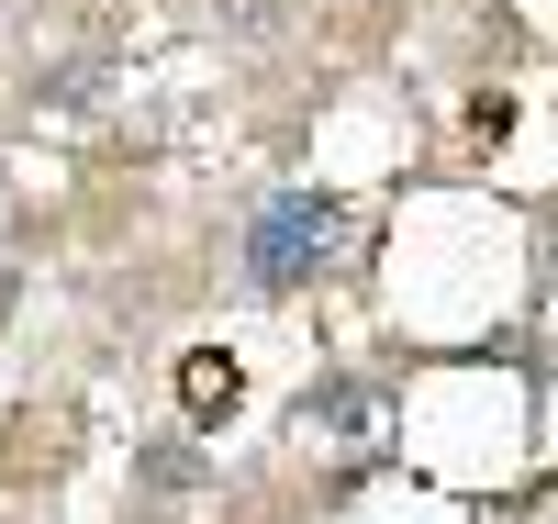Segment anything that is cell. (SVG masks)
Instances as JSON below:
<instances>
[{"mask_svg":"<svg viewBox=\"0 0 558 524\" xmlns=\"http://www.w3.org/2000/svg\"><path fill=\"white\" fill-rule=\"evenodd\" d=\"M336 234H347V202L291 190V202H268L246 223V279H257V291H313V279L336 268Z\"/></svg>","mask_w":558,"mask_h":524,"instance_id":"obj_1","label":"cell"},{"mask_svg":"<svg viewBox=\"0 0 558 524\" xmlns=\"http://www.w3.org/2000/svg\"><path fill=\"white\" fill-rule=\"evenodd\" d=\"M302 413H324L336 436H357V424H368V391H347V379H336V391H324V402H302Z\"/></svg>","mask_w":558,"mask_h":524,"instance_id":"obj_2","label":"cell"}]
</instances>
